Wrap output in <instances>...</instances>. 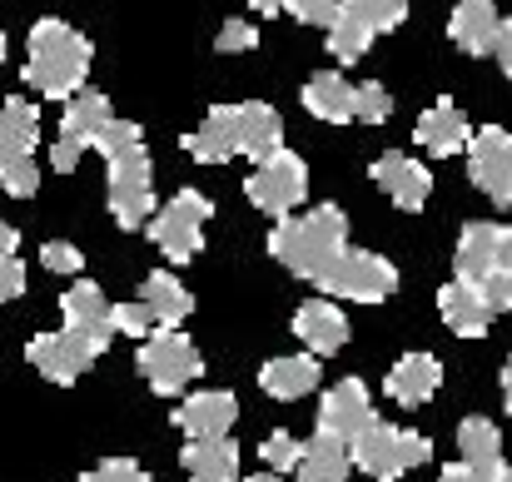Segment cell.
<instances>
[{
  "label": "cell",
  "instance_id": "6da1fadb",
  "mask_svg": "<svg viewBox=\"0 0 512 482\" xmlns=\"http://www.w3.org/2000/svg\"><path fill=\"white\" fill-rule=\"evenodd\" d=\"M284 150V120L274 105L264 100H244V105H214L204 115V125L194 135H184V155L204 164H224L234 155H249L259 164L264 155Z\"/></svg>",
  "mask_w": 512,
  "mask_h": 482
},
{
  "label": "cell",
  "instance_id": "7a4b0ae2",
  "mask_svg": "<svg viewBox=\"0 0 512 482\" xmlns=\"http://www.w3.org/2000/svg\"><path fill=\"white\" fill-rule=\"evenodd\" d=\"M343 249H348V219L339 204H319L314 214H284L269 234V254L309 284L329 274V264Z\"/></svg>",
  "mask_w": 512,
  "mask_h": 482
},
{
  "label": "cell",
  "instance_id": "3957f363",
  "mask_svg": "<svg viewBox=\"0 0 512 482\" xmlns=\"http://www.w3.org/2000/svg\"><path fill=\"white\" fill-rule=\"evenodd\" d=\"M85 75H90V40L55 15L35 20L25 85H35L45 100H70L75 90H85Z\"/></svg>",
  "mask_w": 512,
  "mask_h": 482
},
{
  "label": "cell",
  "instance_id": "277c9868",
  "mask_svg": "<svg viewBox=\"0 0 512 482\" xmlns=\"http://www.w3.org/2000/svg\"><path fill=\"white\" fill-rule=\"evenodd\" d=\"M348 458H353V468H363L368 478L393 482V478H403V473H413V468H423V463L433 458V443H428L423 433H413V428H393V423L373 418V423L348 443Z\"/></svg>",
  "mask_w": 512,
  "mask_h": 482
},
{
  "label": "cell",
  "instance_id": "5b68a950",
  "mask_svg": "<svg viewBox=\"0 0 512 482\" xmlns=\"http://www.w3.org/2000/svg\"><path fill=\"white\" fill-rule=\"evenodd\" d=\"M324 294H339L348 304H383L398 294V269L383 254H363V249H343L329 264V274L319 279Z\"/></svg>",
  "mask_w": 512,
  "mask_h": 482
},
{
  "label": "cell",
  "instance_id": "8992f818",
  "mask_svg": "<svg viewBox=\"0 0 512 482\" xmlns=\"http://www.w3.org/2000/svg\"><path fill=\"white\" fill-rule=\"evenodd\" d=\"M209 214H214V204H209L199 189H179L170 204L150 219V239L160 244V254H165L170 264H189V259L199 254V244H204Z\"/></svg>",
  "mask_w": 512,
  "mask_h": 482
},
{
  "label": "cell",
  "instance_id": "52a82bcc",
  "mask_svg": "<svg viewBox=\"0 0 512 482\" xmlns=\"http://www.w3.org/2000/svg\"><path fill=\"white\" fill-rule=\"evenodd\" d=\"M140 373L155 393H184L199 373H204V358L199 348L179 333V328H155L145 343H140Z\"/></svg>",
  "mask_w": 512,
  "mask_h": 482
},
{
  "label": "cell",
  "instance_id": "ba28073f",
  "mask_svg": "<svg viewBox=\"0 0 512 482\" xmlns=\"http://www.w3.org/2000/svg\"><path fill=\"white\" fill-rule=\"evenodd\" d=\"M110 164V214L120 229H145V219L155 214V169H150V155L145 145L115 155Z\"/></svg>",
  "mask_w": 512,
  "mask_h": 482
},
{
  "label": "cell",
  "instance_id": "9c48e42d",
  "mask_svg": "<svg viewBox=\"0 0 512 482\" xmlns=\"http://www.w3.org/2000/svg\"><path fill=\"white\" fill-rule=\"evenodd\" d=\"M304 189H309V169H304V160H299V155H289V150L264 155V160H259V169L244 179L249 204H254L259 214H274V219L294 214V209L304 204Z\"/></svg>",
  "mask_w": 512,
  "mask_h": 482
},
{
  "label": "cell",
  "instance_id": "30bf717a",
  "mask_svg": "<svg viewBox=\"0 0 512 482\" xmlns=\"http://www.w3.org/2000/svg\"><path fill=\"white\" fill-rule=\"evenodd\" d=\"M105 348H110V343H105V338H95V333L60 328V333H40V338H30L25 358H30L50 383L70 388V383H80V378H85V368H90Z\"/></svg>",
  "mask_w": 512,
  "mask_h": 482
},
{
  "label": "cell",
  "instance_id": "8fae6325",
  "mask_svg": "<svg viewBox=\"0 0 512 482\" xmlns=\"http://www.w3.org/2000/svg\"><path fill=\"white\" fill-rule=\"evenodd\" d=\"M110 120V100L105 95H95V90H75L70 95V105H65V120H60V140H55V150H50V164L60 169V174H70L80 155L90 150V140H95V130Z\"/></svg>",
  "mask_w": 512,
  "mask_h": 482
},
{
  "label": "cell",
  "instance_id": "7c38bea8",
  "mask_svg": "<svg viewBox=\"0 0 512 482\" xmlns=\"http://www.w3.org/2000/svg\"><path fill=\"white\" fill-rule=\"evenodd\" d=\"M468 174L473 184L493 199V204H512V130H473L468 140Z\"/></svg>",
  "mask_w": 512,
  "mask_h": 482
},
{
  "label": "cell",
  "instance_id": "4fadbf2b",
  "mask_svg": "<svg viewBox=\"0 0 512 482\" xmlns=\"http://www.w3.org/2000/svg\"><path fill=\"white\" fill-rule=\"evenodd\" d=\"M458 279L478 284L493 269H512V224H468L458 234V254H453Z\"/></svg>",
  "mask_w": 512,
  "mask_h": 482
},
{
  "label": "cell",
  "instance_id": "5bb4252c",
  "mask_svg": "<svg viewBox=\"0 0 512 482\" xmlns=\"http://www.w3.org/2000/svg\"><path fill=\"white\" fill-rule=\"evenodd\" d=\"M368 423H373V398H368V383L363 378H343V383H334L324 393V403H319V433L353 443Z\"/></svg>",
  "mask_w": 512,
  "mask_h": 482
},
{
  "label": "cell",
  "instance_id": "9a60e30c",
  "mask_svg": "<svg viewBox=\"0 0 512 482\" xmlns=\"http://www.w3.org/2000/svg\"><path fill=\"white\" fill-rule=\"evenodd\" d=\"M234 418H239V398L224 393V388L194 393V398H184V403L174 408V428L189 433V438H219V433L234 428Z\"/></svg>",
  "mask_w": 512,
  "mask_h": 482
},
{
  "label": "cell",
  "instance_id": "2e32d148",
  "mask_svg": "<svg viewBox=\"0 0 512 482\" xmlns=\"http://www.w3.org/2000/svg\"><path fill=\"white\" fill-rule=\"evenodd\" d=\"M373 184L398 204V209H423V199L433 194V174H428V164L408 160V155H383V160H373Z\"/></svg>",
  "mask_w": 512,
  "mask_h": 482
},
{
  "label": "cell",
  "instance_id": "e0dca14e",
  "mask_svg": "<svg viewBox=\"0 0 512 482\" xmlns=\"http://www.w3.org/2000/svg\"><path fill=\"white\" fill-rule=\"evenodd\" d=\"M388 398L393 403H403V408H423L438 388H443V363L433 358V353H403L398 363H393V373H388Z\"/></svg>",
  "mask_w": 512,
  "mask_h": 482
},
{
  "label": "cell",
  "instance_id": "ac0fdd59",
  "mask_svg": "<svg viewBox=\"0 0 512 482\" xmlns=\"http://www.w3.org/2000/svg\"><path fill=\"white\" fill-rule=\"evenodd\" d=\"M438 314H443V323H448L458 338H483V333L493 328V309H488L483 289L468 284V279L443 284V294H438Z\"/></svg>",
  "mask_w": 512,
  "mask_h": 482
},
{
  "label": "cell",
  "instance_id": "d6986e66",
  "mask_svg": "<svg viewBox=\"0 0 512 482\" xmlns=\"http://www.w3.org/2000/svg\"><path fill=\"white\" fill-rule=\"evenodd\" d=\"M294 333L304 338V348H309L314 358H329V353H339L343 343H348V319H343L339 304L309 299V304L294 314Z\"/></svg>",
  "mask_w": 512,
  "mask_h": 482
},
{
  "label": "cell",
  "instance_id": "ffe728a7",
  "mask_svg": "<svg viewBox=\"0 0 512 482\" xmlns=\"http://www.w3.org/2000/svg\"><path fill=\"white\" fill-rule=\"evenodd\" d=\"M468 140H473V125H468V115H463L453 100H438L433 110H423V120H418V145H423L428 155H463Z\"/></svg>",
  "mask_w": 512,
  "mask_h": 482
},
{
  "label": "cell",
  "instance_id": "44dd1931",
  "mask_svg": "<svg viewBox=\"0 0 512 482\" xmlns=\"http://www.w3.org/2000/svg\"><path fill=\"white\" fill-rule=\"evenodd\" d=\"M184 473H189V482H239V443L229 433H219V438H189Z\"/></svg>",
  "mask_w": 512,
  "mask_h": 482
},
{
  "label": "cell",
  "instance_id": "7402d4cb",
  "mask_svg": "<svg viewBox=\"0 0 512 482\" xmlns=\"http://www.w3.org/2000/svg\"><path fill=\"white\" fill-rule=\"evenodd\" d=\"M319 378H324V363L314 358V353H294V358H274V363H264L259 368V383H264V393L269 398H304V393H314L319 388Z\"/></svg>",
  "mask_w": 512,
  "mask_h": 482
},
{
  "label": "cell",
  "instance_id": "603a6c76",
  "mask_svg": "<svg viewBox=\"0 0 512 482\" xmlns=\"http://www.w3.org/2000/svg\"><path fill=\"white\" fill-rule=\"evenodd\" d=\"M448 35L468 55H493V40H498V10H493V0H458L453 5V20H448Z\"/></svg>",
  "mask_w": 512,
  "mask_h": 482
},
{
  "label": "cell",
  "instance_id": "cb8c5ba5",
  "mask_svg": "<svg viewBox=\"0 0 512 482\" xmlns=\"http://www.w3.org/2000/svg\"><path fill=\"white\" fill-rule=\"evenodd\" d=\"M299 482H348L353 473V458H348V443L329 438V433H314L304 443V458H299Z\"/></svg>",
  "mask_w": 512,
  "mask_h": 482
},
{
  "label": "cell",
  "instance_id": "d4e9b609",
  "mask_svg": "<svg viewBox=\"0 0 512 482\" xmlns=\"http://www.w3.org/2000/svg\"><path fill=\"white\" fill-rule=\"evenodd\" d=\"M35 140H40V110H35L30 100H20V95L5 100V105H0V164L30 155Z\"/></svg>",
  "mask_w": 512,
  "mask_h": 482
},
{
  "label": "cell",
  "instance_id": "484cf974",
  "mask_svg": "<svg viewBox=\"0 0 512 482\" xmlns=\"http://www.w3.org/2000/svg\"><path fill=\"white\" fill-rule=\"evenodd\" d=\"M304 110L319 115V120H329V125L353 120V85L343 80L339 70H319V75H309V85H304Z\"/></svg>",
  "mask_w": 512,
  "mask_h": 482
},
{
  "label": "cell",
  "instance_id": "4316f807",
  "mask_svg": "<svg viewBox=\"0 0 512 482\" xmlns=\"http://www.w3.org/2000/svg\"><path fill=\"white\" fill-rule=\"evenodd\" d=\"M60 314H65V328H80V333H95V338H105L110 343V304H105V294L95 289V284H70L65 289V299H60Z\"/></svg>",
  "mask_w": 512,
  "mask_h": 482
},
{
  "label": "cell",
  "instance_id": "83f0119b",
  "mask_svg": "<svg viewBox=\"0 0 512 482\" xmlns=\"http://www.w3.org/2000/svg\"><path fill=\"white\" fill-rule=\"evenodd\" d=\"M140 304L155 314L160 328H174V323H184L189 314H194V294H189L174 274H150V279H145V299H140Z\"/></svg>",
  "mask_w": 512,
  "mask_h": 482
},
{
  "label": "cell",
  "instance_id": "f1b7e54d",
  "mask_svg": "<svg viewBox=\"0 0 512 482\" xmlns=\"http://www.w3.org/2000/svg\"><path fill=\"white\" fill-rule=\"evenodd\" d=\"M458 453H463V463H473V468L503 463V433H498V423H493V418H463V423H458Z\"/></svg>",
  "mask_w": 512,
  "mask_h": 482
},
{
  "label": "cell",
  "instance_id": "f546056e",
  "mask_svg": "<svg viewBox=\"0 0 512 482\" xmlns=\"http://www.w3.org/2000/svg\"><path fill=\"white\" fill-rule=\"evenodd\" d=\"M339 15L358 20L373 35H383V30H398L408 20V5L403 0H339Z\"/></svg>",
  "mask_w": 512,
  "mask_h": 482
},
{
  "label": "cell",
  "instance_id": "4dcf8cb0",
  "mask_svg": "<svg viewBox=\"0 0 512 482\" xmlns=\"http://www.w3.org/2000/svg\"><path fill=\"white\" fill-rule=\"evenodd\" d=\"M368 40H373V30H363V25L348 20V15H334V25H329V50L339 55L343 65L363 60V55H368Z\"/></svg>",
  "mask_w": 512,
  "mask_h": 482
},
{
  "label": "cell",
  "instance_id": "1f68e13d",
  "mask_svg": "<svg viewBox=\"0 0 512 482\" xmlns=\"http://www.w3.org/2000/svg\"><path fill=\"white\" fill-rule=\"evenodd\" d=\"M135 145H145L140 140V125H130V120H105L100 130H95V140H90V150H100L105 160H115V155H125V150H135Z\"/></svg>",
  "mask_w": 512,
  "mask_h": 482
},
{
  "label": "cell",
  "instance_id": "d6a6232c",
  "mask_svg": "<svg viewBox=\"0 0 512 482\" xmlns=\"http://www.w3.org/2000/svg\"><path fill=\"white\" fill-rule=\"evenodd\" d=\"M259 458H264V468L269 473H294L299 468V458H304V443L294 438V433H269L264 443H259Z\"/></svg>",
  "mask_w": 512,
  "mask_h": 482
},
{
  "label": "cell",
  "instance_id": "836d02e7",
  "mask_svg": "<svg viewBox=\"0 0 512 482\" xmlns=\"http://www.w3.org/2000/svg\"><path fill=\"white\" fill-rule=\"evenodd\" d=\"M393 115V95L383 85H353V120L363 125H383Z\"/></svg>",
  "mask_w": 512,
  "mask_h": 482
},
{
  "label": "cell",
  "instance_id": "e575fe53",
  "mask_svg": "<svg viewBox=\"0 0 512 482\" xmlns=\"http://www.w3.org/2000/svg\"><path fill=\"white\" fill-rule=\"evenodd\" d=\"M110 328H115V333H130V338H150L160 323H155V314L135 299V304H110Z\"/></svg>",
  "mask_w": 512,
  "mask_h": 482
},
{
  "label": "cell",
  "instance_id": "d590c367",
  "mask_svg": "<svg viewBox=\"0 0 512 482\" xmlns=\"http://www.w3.org/2000/svg\"><path fill=\"white\" fill-rule=\"evenodd\" d=\"M0 184H5V194H15V199H30V194L40 189V164L30 160V155L0 164Z\"/></svg>",
  "mask_w": 512,
  "mask_h": 482
},
{
  "label": "cell",
  "instance_id": "8d00e7d4",
  "mask_svg": "<svg viewBox=\"0 0 512 482\" xmlns=\"http://www.w3.org/2000/svg\"><path fill=\"white\" fill-rule=\"evenodd\" d=\"M80 482H150V473H145L135 458H105L100 468L80 473Z\"/></svg>",
  "mask_w": 512,
  "mask_h": 482
},
{
  "label": "cell",
  "instance_id": "74e56055",
  "mask_svg": "<svg viewBox=\"0 0 512 482\" xmlns=\"http://www.w3.org/2000/svg\"><path fill=\"white\" fill-rule=\"evenodd\" d=\"M40 264H45L50 274H80V269H85V254H80L75 244L55 239V244H45V249H40Z\"/></svg>",
  "mask_w": 512,
  "mask_h": 482
},
{
  "label": "cell",
  "instance_id": "f35d334b",
  "mask_svg": "<svg viewBox=\"0 0 512 482\" xmlns=\"http://www.w3.org/2000/svg\"><path fill=\"white\" fill-rule=\"evenodd\" d=\"M478 289H483V299H488V309H493V314H508L512 309V269H493V274H483V279H478Z\"/></svg>",
  "mask_w": 512,
  "mask_h": 482
},
{
  "label": "cell",
  "instance_id": "ab89813d",
  "mask_svg": "<svg viewBox=\"0 0 512 482\" xmlns=\"http://www.w3.org/2000/svg\"><path fill=\"white\" fill-rule=\"evenodd\" d=\"M214 45H219L224 55H239V50H254V45H259V30H254L249 20H224Z\"/></svg>",
  "mask_w": 512,
  "mask_h": 482
},
{
  "label": "cell",
  "instance_id": "60d3db41",
  "mask_svg": "<svg viewBox=\"0 0 512 482\" xmlns=\"http://www.w3.org/2000/svg\"><path fill=\"white\" fill-rule=\"evenodd\" d=\"M284 10L294 15V20H304V25H334V15H339V0H284Z\"/></svg>",
  "mask_w": 512,
  "mask_h": 482
},
{
  "label": "cell",
  "instance_id": "b9f144b4",
  "mask_svg": "<svg viewBox=\"0 0 512 482\" xmlns=\"http://www.w3.org/2000/svg\"><path fill=\"white\" fill-rule=\"evenodd\" d=\"M20 294H25V264L15 254H0V304H10Z\"/></svg>",
  "mask_w": 512,
  "mask_h": 482
},
{
  "label": "cell",
  "instance_id": "7bdbcfd3",
  "mask_svg": "<svg viewBox=\"0 0 512 482\" xmlns=\"http://www.w3.org/2000/svg\"><path fill=\"white\" fill-rule=\"evenodd\" d=\"M438 482H498V463L493 468H473V463H453V468H443V478Z\"/></svg>",
  "mask_w": 512,
  "mask_h": 482
},
{
  "label": "cell",
  "instance_id": "ee69618b",
  "mask_svg": "<svg viewBox=\"0 0 512 482\" xmlns=\"http://www.w3.org/2000/svg\"><path fill=\"white\" fill-rule=\"evenodd\" d=\"M493 55L503 60V70L512 75V20H498V40H493Z\"/></svg>",
  "mask_w": 512,
  "mask_h": 482
},
{
  "label": "cell",
  "instance_id": "f6af8a7d",
  "mask_svg": "<svg viewBox=\"0 0 512 482\" xmlns=\"http://www.w3.org/2000/svg\"><path fill=\"white\" fill-rule=\"evenodd\" d=\"M15 244H20V234H15V229L0 219V254H15Z\"/></svg>",
  "mask_w": 512,
  "mask_h": 482
},
{
  "label": "cell",
  "instance_id": "bcb514c9",
  "mask_svg": "<svg viewBox=\"0 0 512 482\" xmlns=\"http://www.w3.org/2000/svg\"><path fill=\"white\" fill-rule=\"evenodd\" d=\"M249 5H254L259 15H279V10H284V0H249Z\"/></svg>",
  "mask_w": 512,
  "mask_h": 482
},
{
  "label": "cell",
  "instance_id": "7dc6e473",
  "mask_svg": "<svg viewBox=\"0 0 512 482\" xmlns=\"http://www.w3.org/2000/svg\"><path fill=\"white\" fill-rule=\"evenodd\" d=\"M503 403H508V413H512V358L503 363Z\"/></svg>",
  "mask_w": 512,
  "mask_h": 482
},
{
  "label": "cell",
  "instance_id": "c3c4849f",
  "mask_svg": "<svg viewBox=\"0 0 512 482\" xmlns=\"http://www.w3.org/2000/svg\"><path fill=\"white\" fill-rule=\"evenodd\" d=\"M244 482H284L279 473H254V478H244Z\"/></svg>",
  "mask_w": 512,
  "mask_h": 482
},
{
  "label": "cell",
  "instance_id": "681fc988",
  "mask_svg": "<svg viewBox=\"0 0 512 482\" xmlns=\"http://www.w3.org/2000/svg\"><path fill=\"white\" fill-rule=\"evenodd\" d=\"M498 482H512V463H498Z\"/></svg>",
  "mask_w": 512,
  "mask_h": 482
},
{
  "label": "cell",
  "instance_id": "f907efd6",
  "mask_svg": "<svg viewBox=\"0 0 512 482\" xmlns=\"http://www.w3.org/2000/svg\"><path fill=\"white\" fill-rule=\"evenodd\" d=\"M0 65H5V35H0Z\"/></svg>",
  "mask_w": 512,
  "mask_h": 482
}]
</instances>
